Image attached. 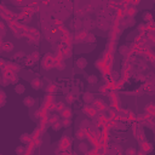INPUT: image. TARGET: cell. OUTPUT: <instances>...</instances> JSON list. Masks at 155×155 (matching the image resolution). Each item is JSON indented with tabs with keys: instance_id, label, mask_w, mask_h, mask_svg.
Returning <instances> with one entry per match:
<instances>
[{
	"instance_id": "obj_1",
	"label": "cell",
	"mask_w": 155,
	"mask_h": 155,
	"mask_svg": "<svg viewBox=\"0 0 155 155\" xmlns=\"http://www.w3.org/2000/svg\"><path fill=\"white\" fill-rule=\"evenodd\" d=\"M93 108L97 109V110H99V112L104 110V109H106L104 102H103L102 99H95V101H93Z\"/></svg>"
},
{
	"instance_id": "obj_2",
	"label": "cell",
	"mask_w": 155,
	"mask_h": 155,
	"mask_svg": "<svg viewBox=\"0 0 155 155\" xmlns=\"http://www.w3.org/2000/svg\"><path fill=\"white\" fill-rule=\"evenodd\" d=\"M61 116H62L63 119H70V116H71V110H70L69 108H64V109L61 112Z\"/></svg>"
},
{
	"instance_id": "obj_3",
	"label": "cell",
	"mask_w": 155,
	"mask_h": 155,
	"mask_svg": "<svg viewBox=\"0 0 155 155\" xmlns=\"http://www.w3.org/2000/svg\"><path fill=\"white\" fill-rule=\"evenodd\" d=\"M76 65H78V68L84 69V68L87 65V61H86L85 58H78V61H76Z\"/></svg>"
},
{
	"instance_id": "obj_4",
	"label": "cell",
	"mask_w": 155,
	"mask_h": 155,
	"mask_svg": "<svg viewBox=\"0 0 155 155\" xmlns=\"http://www.w3.org/2000/svg\"><path fill=\"white\" fill-rule=\"evenodd\" d=\"M55 67H57V69H59V70H63L65 64H64L63 59H55Z\"/></svg>"
},
{
	"instance_id": "obj_5",
	"label": "cell",
	"mask_w": 155,
	"mask_h": 155,
	"mask_svg": "<svg viewBox=\"0 0 155 155\" xmlns=\"http://www.w3.org/2000/svg\"><path fill=\"white\" fill-rule=\"evenodd\" d=\"M75 137H76L78 139H84V138L86 137V132H85V130H84V128H81V130H79V131H76Z\"/></svg>"
},
{
	"instance_id": "obj_6",
	"label": "cell",
	"mask_w": 155,
	"mask_h": 155,
	"mask_svg": "<svg viewBox=\"0 0 155 155\" xmlns=\"http://www.w3.org/2000/svg\"><path fill=\"white\" fill-rule=\"evenodd\" d=\"M136 14H137V9L133 7V6H132V7H128V9L126 10V15H127L128 17H131V18H132L133 16H136Z\"/></svg>"
},
{
	"instance_id": "obj_7",
	"label": "cell",
	"mask_w": 155,
	"mask_h": 155,
	"mask_svg": "<svg viewBox=\"0 0 155 155\" xmlns=\"http://www.w3.org/2000/svg\"><path fill=\"white\" fill-rule=\"evenodd\" d=\"M84 101H85L86 103L93 102V101H95V98H93V95H92V93H90V92H86V93H84Z\"/></svg>"
},
{
	"instance_id": "obj_8",
	"label": "cell",
	"mask_w": 155,
	"mask_h": 155,
	"mask_svg": "<svg viewBox=\"0 0 155 155\" xmlns=\"http://www.w3.org/2000/svg\"><path fill=\"white\" fill-rule=\"evenodd\" d=\"M23 103H24V106L26 107H33L34 106V99L32 98V97H26L24 98V101H23Z\"/></svg>"
},
{
	"instance_id": "obj_9",
	"label": "cell",
	"mask_w": 155,
	"mask_h": 155,
	"mask_svg": "<svg viewBox=\"0 0 155 155\" xmlns=\"http://www.w3.org/2000/svg\"><path fill=\"white\" fill-rule=\"evenodd\" d=\"M141 147H142V149H143L145 153H148V151L151 150V145H150L148 142H142V143H141Z\"/></svg>"
},
{
	"instance_id": "obj_10",
	"label": "cell",
	"mask_w": 155,
	"mask_h": 155,
	"mask_svg": "<svg viewBox=\"0 0 155 155\" xmlns=\"http://www.w3.org/2000/svg\"><path fill=\"white\" fill-rule=\"evenodd\" d=\"M3 49H4V51H12L14 44L12 42H5V44H3Z\"/></svg>"
},
{
	"instance_id": "obj_11",
	"label": "cell",
	"mask_w": 155,
	"mask_h": 155,
	"mask_svg": "<svg viewBox=\"0 0 155 155\" xmlns=\"http://www.w3.org/2000/svg\"><path fill=\"white\" fill-rule=\"evenodd\" d=\"M89 34H87V32L86 30H83V32H80L79 34H76V40L79 39V40H81V39H86V36H87Z\"/></svg>"
},
{
	"instance_id": "obj_12",
	"label": "cell",
	"mask_w": 155,
	"mask_h": 155,
	"mask_svg": "<svg viewBox=\"0 0 155 155\" xmlns=\"http://www.w3.org/2000/svg\"><path fill=\"white\" fill-rule=\"evenodd\" d=\"M32 86L34 87V89H39L40 86H41V81H40V79H34L33 81H32Z\"/></svg>"
},
{
	"instance_id": "obj_13",
	"label": "cell",
	"mask_w": 155,
	"mask_h": 155,
	"mask_svg": "<svg viewBox=\"0 0 155 155\" xmlns=\"http://www.w3.org/2000/svg\"><path fill=\"white\" fill-rule=\"evenodd\" d=\"M143 20H144V21H147V22H151V20H153L151 14H149V12H144V14H143Z\"/></svg>"
},
{
	"instance_id": "obj_14",
	"label": "cell",
	"mask_w": 155,
	"mask_h": 155,
	"mask_svg": "<svg viewBox=\"0 0 155 155\" xmlns=\"http://www.w3.org/2000/svg\"><path fill=\"white\" fill-rule=\"evenodd\" d=\"M68 144H69V139H68L67 137H64V138L61 141V148H62V149H65Z\"/></svg>"
},
{
	"instance_id": "obj_15",
	"label": "cell",
	"mask_w": 155,
	"mask_h": 155,
	"mask_svg": "<svg viewBox=\"0 0 155 155\" xmlns=\"http://www.w3.org/2000/svg\"><path fill=\"white\" fill-rule=\"evenodd\" d=\"M24 86L23 85H16V87H15V91L17 92V93H23L24 92Z\"/></svg>"
},
{
	"instance_id": "obj_16",
	"label": "cell",
	"mask_w": 155,
	"mask_h": 155,
	"mask_svg": "<svg viewBox=\"0 0 155 155\" xmlns=\"http://www.w3.org/2000/svg\"><path fill=\"white\" fill-rule=\"evenodd\" d=\"M9 69H10V70H12V71H17V70H20V67H18L17 64L9 63Z\"/></svg>"
},
{
	"instance_id": "obj_17",
	"label": "cell",
	"mask_w": 155,
	"mask_h": 155,
	"mask_svg": "<svg viewBox=\"0 0 155 155\" xmlns=\"http://www.w3.org/2000/svg\"><path fill=\"white\" fill-rule=\"evenodd\" d=\"M64 108H65V107H64V103H63V102H58V103L56 104V109H57L58 112H62Z\"/></svg>"
},
{
	"instance_id": "obj_18",
	"label": "cell",
	"mask_w": 155,
	"mask_h": 155,
	"mask_svg": "<svg viewBox=\"0 0 155 155\" xmlns=\"http://www.w3.org/2000/svg\"><path fill=\"white\" fill-rule=\"evenodd\" d=\"M147 29H148V28H147V26H144V24H139V26H138V30H139L141 34H143Z\"/></svg>"
},
{
	"instance_id": "obj_19",
	"label": "cell",
	"mask_w": 155,
	"mask_h": 155,
	"mask_svg": "<svg viewBox=\"0 0 155 155\" xmlns=\"http://www.w3.org/2000/svg\"><path fill=\"white\" fill-rule=\"evenodd\" d=\"M21 141H22V142H24V143H29V141H30V137H29L28 134H23V136L21 137Z\"/></svg>"
},
{
	"instance_id": "obj_20",
	"label": "cell",
	"mask_w": 155,
	"mask_h": 155,
	"mask_svg": "<svg viewBox=\"0 0 155 155\" xmlns=\"http://www.w3.org/2000/svg\"><path fill=\"white\" fill-rule=\"evenodd\" d=\"M46 91L52 93V92H55V91H56V86H55V85H49V86H47V89H46Z\"/></svg>"
},
{
	"instance_id": "obj_21",
	"label": "cell",
	"mask_w": 155,
	"mask_h": 155,
	"mask_svg": "<svg viewBox=\"0 0 155 155\" xmlns=\"http://www.w3.org/2000/svg\"><path fill=\"white\" fill-rule=\"evenodd\" d=\"M58 121V116H52L51 119H49V122L50 124H56Z\"/></svg>"
},
{
	"instance_id": "obj_22",
	"label": "cell",
	"mask_w": 155,
	"mask_h": 155,
	"mask_svg": "<svg viewBox=\"0 0 155 155\" xmlns=\"http://www.w3.org/2000/svg\"><path fill=\"white\" fill-rule=\"evenodd\" d=\"M70 124H71V122H70V120H69V119H64V121H63V124H62V125H63L64 127H69V126H70Z\"/></svg>"
},
{
	"instance_id": "obj_23",
	"label": "cell",
	"mask_w": 155,
	"mask_h": 155,
	"mask_svg": "<svg viewBox=\"0 0 155 155\" xmlns=\"http://www.w3.org/2000/svg\"><path fill=\"white\" fill-rule=\"evenodd\" d=\"M10 83H12V84H16V83H17V76H16V74H12L11 79H10Z\"/></svg>"
},
{
	"instance_id": "obj_24",
	"label": "cell",
	"mask_w": 155,
	"mask_h": 155,
	"mask_svg": "<svg viewBox=\"0 0 155 155\" xmlns=\"http://www.w3.org/2000/svg\"><path fill=\"white\" fill-rule=\"evenodd\" d=\"M61 127H62V124H59V122H56V124H53V130H55V131H58Z\"/></svg>"
},
{
	"instance_id": "obj_25",
	"label": "cell",
	"mask_w": 155,
	"mask_h": 155,
	"mask_svg": "<svg viewBox=\"0 0 155 155\" xmlns=\"http://www.w3.org/2000/svg\"><path fill=\"white\" fill-rule=\"evenodd\" d=\"M96 81H97V78H96V76H90V78H89V83H90V84H95Z\"/></svg>"
},
{
	"instance_id": "obj_26",
	"label": "cell",
	"mask_w": 155,
	"mask_h": 155,
	"mask_svg": "<svg viewBox=\"0 0 155 155\" xmlns=\"http://www.w3.org/2000/svg\"><path fill=\"white\" fill-rule=\"evenodd\" d=\"M63 53H64V56H70V47H65L64 49V51H63Z\"/></svg>"
},
{
	"instance_id": "obj_27",
	"label": "cell",
	"mask_w": 155,
	"mask_h": 155,
	"mask_svg": "<svg viewBox=\"0 0 155 155\" xmlns=\"http://www.w3.org/2000/svg\"><path fill=\"white\" fill-rule=\"evenodd\" d=\"M32 58H33L34 61L39 59V53H38V52H33V53H32Z\"/></svg>"
},
{
	"instance_id": "obj_28",
	"label": "cell",
	"mask_w": 155,
	"mask_h": 155,
	"mask_svg": "<svg viewBox=\"0 0 155 155\" xmlns=\"http://www.w3.org/2000/svg\"><path fill=\"white\" fill-rule=\"evenodd\" d=\"M130 1H131V4H132V5H136V6L141 4V0H130Z\"/></svg>"
},
{
	"instance_id": "obj_29",
	"label": "cell",
	"mask_w": 155,
	"mask_h": 155,
	"mask_svg": "<svg viewBox=\"0 0 155 155\" xmlns=\"http://www.w3.org/2000/svg\"><path fill=\"white\" fill-rule=\"evenodd\" d=\"M86 38H89V40H87V41H90V42H93V41H95V36H93L92 34H90V35H87Z\"/></svg>"
},
{
	"instance_id": "obj_30",
	"label": "cell",
	"mask_w": 155,
	"mask_h": 155,
	"mask_svg": "<svg viewBox=\"0 0 155 155\" xmlns=\"http://www.w3.org/2000/svg\"><path fill=\"white\" fill-rule=\"evenodd\" d=\"M73 99H74V97H73V95L71 93H69L68 96H67V101L70 103V102H73Z\"/></svg>"
},
{
	"instance_id": "obj_31",
	"label": "cell",
	"mask_w": 155,
	"mask_h": 155,
	"mask_svg": "<svg viewBox=\"0 0 155 155\" xmlns=\"http://www.w3.org/2000/svg\"><path fill=\"white\" fill-rule=\"evenodd\" d=\"M24 151V149L22 148V147H18V148H16V153L17 154H21V153H23Z\"/></svg>"
},
{
	"instance_id": "obj_32",
	"label": "cell",
	"mask_w": 155,
	"mask_h": 155,
	"mask_svg": "<svg viewBox=\"0 0 155 155\" xmlns=\"http://www.w3.org/2000/svg\"><path fill=\"white\" fill-rule=\"evenodd\" d=\"M126 153H127V154H136V150H134V149H132V148H130V149H127V150H126Z\"/></svg>"
},
{
	"instance_id": "obj_33",
	"label": "cell",
	"mask_w": 155,
	"mask_h": 155,
	"mask_svg": "<svg viewBox=\"0 0 155 155\" xmlns=\"http://www.w3.org/2000/svg\"><path fill=\"white\" fill-rule=\"evenodd\" d=\"M86 149V144H80V150H85Z\"/></svg>"
}]
</instances>
